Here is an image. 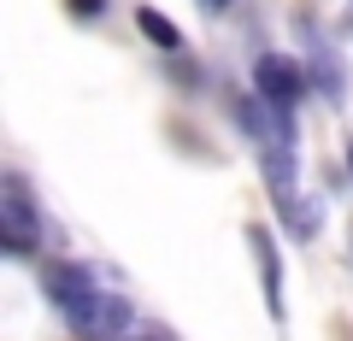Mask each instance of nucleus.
Here are the masks:
<instances>
[{
	"instance_id": "obj_1",
	"label": "nucleus",
	"mask_w": 353,
	"mask_h": 341,
	"mask_svg": "<svg viewBox=\"0 0 353 341\" xmlns=\"http://www.w3.org/2000/svg\"><path fill=\"white\" fill-rule=\"evenodd\" d=\"M48 300L59 306V318L77 329V335L94 341V324H101L106 294H101V282L88 277L83 265H48Z\"/></svg>"
},
{
	"instance_id": "obj_2",
	"label": "nucleus",
	"mask_w": 353,
	"mask_h": 341,
	"mask_svg": "<svg viewBox=\"0 0 353 341\" xmlns=\"http://www.w3.org/2000/svg\"><path fill=\"white\" fill-rule=\"evenodd\" d=\"M253 83H259V101H265V106H277V112H289V106L306 94L301 65L283 59V53H265V59L253 65Z\"/></svg>"
},
{
	"instance_id": "obj_3",
	"label": "nucleus",
	"mask_w": 353,
	"mask_h": 341,
	"mask_svg": "<svg viewBox=\"0 0 353 341\" xmlns=\"http://www.w3.org/2000/svg\"><path fill=\"white\" fill-rule=\"evenodd\" d=\"M0 236H6V253H30V247H36V236H41L24 177H6V229H0Z\"/></svg>"
},
{
	"instance_id": "obj_4",
	"label": "nucleus",
	"mask_w": 353,
	"mask_h": 341,
	"mask_svg": "<svg viewBox=\"0 0 353 341\" xmlns=\"http://www.w3.org/2000/svg\"><path fill=\"white\" fill-rule=\"evenodd\" d=\"M248 241H253V259H259V277H265V306H271V318H283V271H277V253H271V236L248 229Z\"/></svg>"
},
{
	"instance_id": "obj_5",
	"label": "nucleus",
	"mask_w": 353,
	"mask_h": 341,
	"mask_svg": "<svg viewBox=\"0 0 353 341\" xmlns=\"http://www.w3.org/2000/svg\"><path fill=\"white\" fill-rule=\"evenodd\" d=\"M265 183H271V194H277V206L294 200V153L289 147H265Z\"/></svg>"
},
{
	"instance_id": "obj_6",
	"label": "nucleus",
	"mask_w": 353,
	"mask_h": 341,
	"mask_svg": "<svg viewBox=\"0 0 353 341\" xmlns=\"http://www.w3.org/2000/svg\"><path fill=\"white\" fill-rule=\"evenodd\" d=\"M136 24H141V36H148L153 48H165V53H176V48H183V36H176V24H171L165 12H153V6H141V12H136Z\"/></svg>"
},
{
	"instance_id": "obj_7",
	"label": "nucleus",
	"mask_w": 353,
	"mask_h": 341,
	"mask_svg": "<svg viewBox=\"0 0 353 341\" xmlns=\"http://www.w3.org/2000/svg\"><path fill=\"white\" fill-rule=\"evenodd\" d=\"M71 6H77V12H83V18H88V12L101 18V6H106V0H71Z\"/></svg>"
},
{
	"instance_id": "obj_8",
	"label": "nucleus",
	"mask_w": 353,
	"mask_h": 341,
	"mask_svg": "<svg viewBox=\"0 0 353 341\" xmlns=\"http://www.w3.org/2000/svg\"><path fill=\"white\" fill-rule=\"evenodd\" d=\"M141 341H165V335H141Z\"/></svg>"
},
{
	"instance_id": "obj_9",
	"label": "nucleus",
	"mask_w": 353,
	"mask_h": 341,
	"mask_svg": "<svg viewBox=\"0 0 353 341\" xmlns=\"http://www.w3.org/2000/svg\"><path fill=\"white\" fill-rule=\"evenodd\" d=\"M206 6H224V0H206Z\"/></svg>"
}]
</instances>
